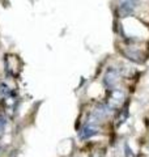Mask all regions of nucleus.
<instances>
[{"label":"nucleus","instance_id":"f257e3e1","mask_svg":"<svg viewBox=\"0 0 149 157\" xmlns=\"http://www.w3.org/2000/svg\"><path fill=\"white\" fill-rule=\"evenodd\" d=\"M124 98H126V94H124V92L122 89H119V88H114V89H111L110 93H109V98H107L109 109H110L111 111L119 109V107L123 105Z\"/></svg>","mask_w":149,"mask_h":157},{"label":"nucleus","instance_id":"f03ea898","mask_svg":"<svg viewBox=\"0 0 149 157\" xmlns=\"http://www.w3.org/2000/svg\"><path fill=\"white\" fill-rule=\"evenodd\" d=\"M139 4H140V0H118V11L120 17L132 16Z\"/></svg>","mask_w":149,"mask_h":157},{"label":"nucleus","instance_id":"7ed1b4c3","mask_svg":"<svg viewBox=\"0 0 149 157\" xmlns=\"http://www.w3.org/2000/svg\"><path fill=\"white\" fill-rule=\"evenodd\" d=\"M119 81V73L118 71L115 70L114 67H109L105 75H103V85H105L107 89H114L115 88V85L118 84Z\"/></svg>","mask_w":149,"mask_h":157},{"label":"nucleus","instance_id":"20e7f679","mask_svg":"<svg viewBox=\"0 0 149 157\" xmlns=\"http://www.w3.org/2000/svg\"><path fill=\"white\" fill-rule=\"evenodd\" d=\"M99 132V127L96 123H92V122H86L85 124L82 126V128L78 132V137L81 140H86V139H90V137L96 136Z\"/></svg>","mask_w":149,"mask_h":157},{"label":"nucleus","instance_id":"39448f33","mask_svg":"<svg viewBox=\"0 0 149 157\" xmlns=\"http://www.w3.org/2000/svg\"><path fill=\"white\" fill-rule=\"evenodd\" d=\"M127 117H128V105H126L123 107V114H120V117H119V122H118V124L120 126L122 123H124L127 119Z\"/></svg>","mask_w":149,"mask_h":157},{"label":"nucleus","instance_id":"423d86ee","mask_svg":"<svg viewBox=\"0 0 149 157\" xmlns=\"http://www.w3.org/2000/svg\"><path fill=\"white\" fill-rule=\"evenodd\" d=\"M6 124H7V121L6 118L0 115V137L4 135V130H6Z\"/></svg>","mask_w":149,"mask_h":157},{"label":"nucleus","instance_id":"0eeeda50","mask_svg":"<svg viewBox=\"0 0 149 157\" xmlns=\"http://www.w3.org/2000/svg\"><path fill=\"white\" fill-rule=\"evenodd\" d=\"M124 155H126V157H135V155H133V152L131 151V148H130V145L128 144H126L124 145Z\"/></svg>","mask_w":149,"mask_h":157}]
</instances>
